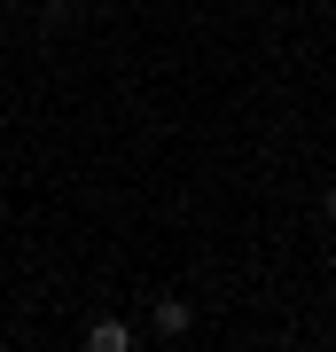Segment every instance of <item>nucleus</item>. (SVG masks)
<instances>
[{
    "label": "nucleus",
    "mask_w": 336,
    "mask_h": 352,
    "mask_svg": "<svg viewBox=\"0 0 336 352\" xmlns=\"http://www.w3.org/2000/svg\"><path fill=\"white\" fill-rule=\"evenodd\" d=\"M157 329H164V337H188V305L180 298H157Z\"/></svg>",
    "instance_id": "obj_2"
},
{
    "label": "nucleus",
    "mask_w": 336,
    "mask_h": 352,
    "mask_svg": "<svg viewBox=\"0 0 336 352\" xmlns=\"http://www.w3.org/2000/svg\"><path fill=\"white\" fill-rule=\"evenodd\" d=\"M328 219H336V188H328Z\"/></svg>",
    "instance_id": "obj_3"
},
{
    "label": "nucleus",
    "mask_w": 336,
    "mask_h": 352,
    "mask_svg": "<svg viewBox=\"0 0 336 352\" xmlns=\"http://www.w3.org/2000/svg\"><path fill=\"white\" fill-rule=\"evenodd\" d=\"M87 344H94V352H133V329H125V321H94Z\"/></svg>",
    "instance_id": "obj_1"
}]
</instances>
